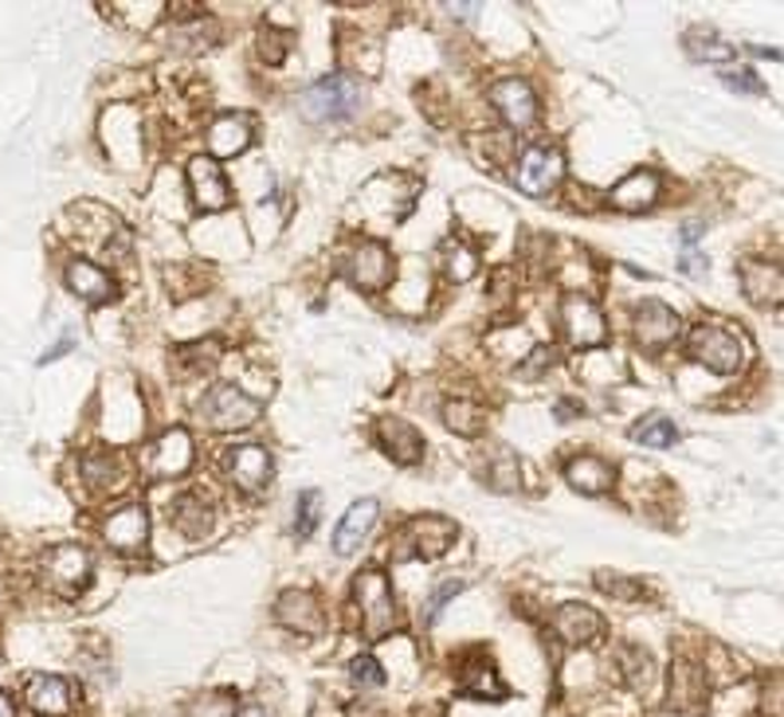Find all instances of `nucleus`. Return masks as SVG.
<instances>
[{"label":"nucleus","mask_w":784,"mask_h":717,"mask_svg":"<svg viewBox=\"0 0 784 717\" xmlns=\"http://www.w3.org/2000/svg\"><path fill=\"white\" fill-rule=\"evenodd\" d=\"M686 349L699 365H706L710 372H722V377H734L750 361V349L737 334H730L717 321H699V326L686 334Z\"/></svg>","instance_id":"obj_3"},{"label":"nucleus","mask_w":784,"mask_h":717,"mask_svg":"<svg viewBox=\"0 0 784 717\" xmlns=\"http://www.w3.org/2000/svg\"><path fill=\"white\" fill-rule=\"evenodd\" d=\"M686 55L702 63H725V60H734L737 48L725 43L717 32H710V28H691V32H686Z\"/></svg>","instance_id":"obj_31"},{"label":"nucleus","mask_w":784,"mask_h":717,"mask_svg":"<svg viewBox=\"0 0 784 717\" xmlns=\"http://www.w3.org/2000/svg\"><path fill=\"white\" fill-rule=\"evenodd\" d=\"M608 201H612V208L620 212H643L651 208V204L659 201V173L655 170H635L628 173L620 185L608 193Z\"/></svg>","instance_id":"obj_22"},{"label":"nucleus","mask_w":784,"mask_h":717,"mask_svg":"<svg viewBox=\"0 0 784 717\" xmlns=\"http://www.w3.org/2000/svg\"><path fill=\"white\" fill-rule=\"evenodd\" d=\"M679 334H683V321H679V314L671 310V306L643 303L640 310H635V341H640L643 349H666Z\"/></svg>","instance_id":"obj_17"},{"label":"nucleus","mask_w":784,"mask_h":717,"mask_svg":"<svg viewBox=\"0 0 784 717\" xmlns=\"http://www.w3.org/2000/svg\"><path fill=\"white\" fill-rule=\"evenodd\" d=\"M706 701V670H699L694 663H675L671 667V709H691Z\"/></svg>","instance_id":"obj_28"},{"label":"nucleus","mask_w":784,"mask_h":717,"mask_svg":"<svg viewBox=\"0 0 784 717\" xmlns=\"http://www.w3.org/2000/svg\"><path fill=\"white\" fill-rule=\"evenodd\" d=\"M252 145V122L244 114H220L208 126V150L212 157H236Z\"/></svg>","instance_id":"obj_24"},{"label":"nucleus","mask_w":784,"mask_h":717,"mask_svg":"<svg viewBox=\"0 0 784 717\" xmlns=\"http://www.w3.org/2000/svg\"><path fill=\"white\" fill-rule=\"evenodd\" d=\"M354 683L362 686V690H369V686H380L385 683V670H380V663L373 655H362V658H354Z\"/></svg>","instance_id":"obj_40"},{"label":"nucleus","mask_w":784,"mask_h":717,"mask_svg":"<svg viewBox=\"0 0 784 717\" xmlns=\"http://www.w3.org/2000/svg\"><path fill=\"white\" fill-rule=\"evenodd\" d=\"M365 102V83L357 75H326L318 83H310L298 99L303 119L322 126V122H342L349 114H357V106Z\"/></svg>","instance_id":"obj_1"},{"label":"nucleus","mask_w":784,"mask_h":717,"mask_svg":"<svg viewBox=\"0 0 784 717\" xmlns=\"http://www.w3.org/2000/svg\"><path fill=\"white\" fill-rule=\"evenodd\" d=\"M683 270H686V275H706V263H702L699 255H686V259H683Z\"/></svg>","instance_id":"obj_47"},{"label":"nucleus","mask_w":784,"mask_h":717,"mask_svg":"<svg viewBox=\"0 0 784 717\" xmlns=\"http://www.w3.org/2000/svg\"><path fill=\"white\" fill-rule=\"evenodd\" d=\"M208 35H212V24H204V20H196V24L173 28L170 40L177 43V48H208Z\"/></svg>","instance_id":"obj_39"},{"label":"nucleus","mask_w":784,"mask_h":717,"mask_svg":"<svg viewBox=\"0 0 784 717\" xmlns=\"http://www.w3.org/2000/svg\"><path fill=\"white\" fill-rule=\"evenodd\" d=\"M354 600H357V608H362V632L369 643L385 639V635L400 624L397 596H393V584H388V576L380 573V569H365V573L357 576Z\"/></svg>","instance_id":"obj_4"},{"label":"nucleus","mask_w":784,"mask_h":717,"mask_svg":"<svg viewBox=\"0 0 784 717\" xmlns=\"http://www.w3.org/2000/svg\"><path fill=\"white\" fill-rule=\"evenodd\" d=\"M648 717H691V714H683V709H671V706H666V709H655V714H648Z\"/></svg>","instance_id":"obj_50"},{"label":"nucleus","mask_w":784,"mask_h":717,"mask_svg":"<svg viewBox=\"0 0 784 717\" xmlns=\"http://www.w3.org/2000/svg\"><path fill=\"white\" fill-rule=\"evenodd\" d=\"M189 193H193V204L201 212H224L232 204V188L212 157L189 161Z\"/></svg>","instance_id":"obj_13"},{"label":"nucleus","mask_w":784,"mask_h":717,"mask_svg":"<svg viewBox=\"0 0 784 717\" xmlns=\"http://www.w3.org/2000/svg\"><path fill=\"white\" fill-rule=\"evenodd\" d=\"M456 537H459V525L451 522V518H439V514L408 518V522L393 533V561H413V557L436 561L456 545Z\"/></svg>","instance_id":"obj_2"},{"label":"nucleus","mask_w":784,"mask_h":717,"mask_svg":"<svg viewBox=\"0 0 784 717\" xmlns=\"http://www.w3.org/2000/svg\"><path fill=\"white\" fill-rule=\"evenodd\" d=\"M63 279H68L71 295H79V298H83V303H91V306H102V303H110V298L119 295V287H114V279H110V275L99 267V263H86V259L68 263V270H63Z\"/></svg>","instance_id":"obj_21"},{"label":"nucleus","mask_w":784,"mask_h":717,"mask_svg":"<svg viewBox=\"0 0 784 717\" xmlns=\"http://www.w3.org/2000/svg\"><path fill=\"white\" fill-rule=\"evenodd\" d=\"M318 514H322V494H318V490H303V494H298V506H295V533L303 541L314 533V525H318Z\"/></svg>","instance_id":"obj_38"},{"label":"nucleus","mask_w":784,"mask_h":717,"mask_svg":"<svg viewBox=\"0 0 784 717\" xmlns=\"http://www.w3.org/2000/svg\"><path fill=\"white\" fill-rule=\"evenodd\" d=\"M742 287L753 306H776L781 303V287H784L781 267H776V263H761V259L742 263Z\"/></svg>","instance_id":"obj_25"},{"label":"nucleus","mask_w":784,"mask_h":717,"mask_svg":"<svg viewBox=\"0 0 784 717\" xmlns=\"http://www.w3.org/2000/svg\"><path fill=\"white\" fill-rule=\"evenodd\" d=\"M615 675H620V683L628 690L643 694L655 683V658L643 647H635V643H624V647H615Z\"/></svg>","instance_id":"obj_26"},{"label":"nucleus","mask_w":784,"mask_h":717,"mask_svg":"<svg viewBox=\"0 0 784 717\" xmlns=\"http://www.w3.org/2000/svg\"><path fill=\"white\" fill-rule=\"evenodd\" d=\"M224 467H228L232 482H236L244 494H259V490H267L271 471H275V463H271V451L259 448V443L232 448L228 455H224Z\"/></svg>","instance_id":"obj_14"},{"label":"nucleus","mask_w":784,"mask_h":717,"mask_svg":"<svg viewBox=\"0 0 784 717\" xmlns=\"http://www.w3.org/2000/svg\"><path fill=\"white\" fill-rule=\"evenodd\" d=\"M439 263H444L447 279L451 283H467V279H475V270H479V252L467 247L464 239H444V247H439Z\"/></svg>","instance_id":"obj_32"},{"label":"nucleus","mask_w":784,"mask_h":717,"mask_svg":"<svg viewBox=\"0 0 784 717\" xmlns=\"http://www.w3.org/2000/svg\"><path fill=\"white\" fill-rule=\"evenodd\" d=\"M193 467V436L185 428H170L142 451V474L145 479H177Z\"/></svg>","instance_id":"obj_7"},{"label":"nucleus","mask_w":784,"mask_h":717,"mask_svg":"<svg viewBox=\"0 0 784 717\" xmlns=\"http://www.w3.org/2000/svg\"><path fill=\"white\" fill-rule=\"evenodd\" d=\"M0 717H17V698L0 690Z\"/></svg>","instance_id":"obj_48"},{"label":"nucleus","mask_w":784,"mask_h":717,"mask_svg":"<svg viewBox=\"0 0 784 717\" xmlns=\"http://www.w3.org/2000/svg\"><path fill=\"white\" fill-rule=\"evenodd\" d=\"M632 439L635 443H643V448H675L679 443V428L666 416H648V420H640L632 428Z\"/></svg>","instance_id":"obj_35"},{"label":"nucleus","mask_w":784,"mask_h":717,"mask_svg":"<svg viewBox=\"0 0 784 717\" xmlns=\"http://www.w3.org/2000/svg\"><path fill=\"white\" fill-rule=\"evenodd\" d=\"M561 329L577 349H592L608 341V321L589 295H566L561 303Z\"/></svg>","instance_id":"obj_9"},{"label":"nucleus","mask_w":784,"mask_h":717,"mask_svg":"<svg viewBox=\"0 0 784 717\" xmlns=\"http://www.w3.org/2000/svg\"><path fill=\"white\" fill-rule=\"evenodd\" d=\"M561 177H566V153L549 142L530 145L515 165V181L526 196H549L561 185Z\"/></svg>","instance_id":"obj_6"},{"label":"nucleus","mask_w":784,"mask_h":717,"mask_svg":"<svg viewBox=\"0 0 784 717\" xmlns=\"http://www.w3.org/2000/svg\"><path fill=\"white\" fill-rule=\"evenodd\" d=\"M553 412H557V420H561V423H569V420H573V416H581L584 408H581V404H573V400H557Z\"/></svg>","instance_id":"obj_46"},{"label":"nucleus","mask_w":784,"mask_h":717,"mask_svg":"<svg viewBox=\"0 0 784 717\" xmlns=\"http://www.w3.org/2000/svg\"><path fill=\"white\" fill-rule=\"evenodd\" d=\"M597 588L604 592V596H612V600H643V584L640 581L620 576V573H608V569H600L597 573Z\"/></svg>","instance_id":"obj_37"},{"label":"nucleus","mask_w":784,"mask_h":717,"mask_svg":"<svg viewBox=\"0 0 784 717\" xmlns=\"http://www.w3.org/2000/svg\"><path fill=\"white\" fill-rule=\"evenodd\" d=\"M553 635L569 647H589L604 635V616L589 604H561L553 612Z\"/></svg>","instance_id":"obj_16"},{"label":"nucleus","mask_w":784,"mask_h":717,"mask_svg":"<svg viewBox=\"0 0 784 717\" xmlns=\"http://www.w3.org/2000/svg\"><path fill=\"white\" fill-rule=\"evenodd\" d=\"M533 361H526L522 365V369H518V372H522V377H538V372L541 369H546V365H553V357H557V349L553 346H538V349H533Z\"/></svg>","instance_id":"obj_45"},{"label":"nucleus","mask_w":784,"mask_h":717,"mask_svg":"<svg viewBox=\"0 0 784 717\" xmlns=\"http://www.w3.org/2000/svg\"><path fill=\"white\" fill-rule=\"evenodd\" d=\"M487 94L510 130H526L538 122V94H533V86L526 83V79H518V75L498 79V83H490Z\"/></svg>","instance_id":"obj_10"},{"label":"nucleus","mask_w":784,"mask_h":717,"mask_svg":"<svg viewBox=\"0 0 784 717\" xmlns=\"http://www.w3.org/2000/svg\"><path fill=\"white\" fill-rule=\"evenodd\" d=\"M459 694H467V698H482V701H498V698H507L510 690L487 658H475V663H467L464 667V675H459Z\"/></svg>","instance_id":"obj_27"},{"label":"nucleus","mask_w":784,"mask_h":717,"mask_svg":"<svg viewBox=\"0 0 784 717\" xmlns=\"http://www.w3.org/2000/svg\"><path fill=\"white\" fill-rule=\"evenodd\" d=\"M566 479L581 494H604V490L615 486V467L604 463L600 455H577L566 463Z\"/></svg>","instance_id":"obj_23"},{"label":"nucleus","mask_w":784,"mask_h":717,"mask_svg":"<svg viewBox=\"0 0 784 717\" xmlns=\"http://www.w3.org/2000/svg\"><path fill=\"white\" fill-rule=\"evenodd\" d=\"M170 522L177 525L185 537H204L212 530V506L196 494H181L170 506Z\"/></svg>","instance_id":"obj_30"},{"label":"nucleus","mask_w":784,"mask_h":717,"mask_svg":"<svg viewBox=\"0 0 784 717\" xmlns=\"http://www.w3.org/2000/svg\"><path fill=\"white\" fill-rule=\"evenodd\" d=\"M232 717H271V714H267V709H263V706H255V701H247V706H240Z\"/></svg>","instance_id":"obj_49"},{"label":"nucleus","mask_w":784,"mask_h":717,"mask_svg":"<svg viewBox=\"0 0 784 717\" xmlns=\"http://www.w3.org/2000/svg\"><path fill=\"white\" fill-rule=\"evenodd\" d=\"M275 619L283 627L298 635H318L326 627V612H322V600L314 596L310 588H291L278 596L275 604Z\"/></svg>","instance_id":"obj_15"},{"label":"nucleus","mask_w":784,"mask_h":717,"mask_svg":"<svg viewBox=\"0 0 784 717\" xmlns=\"http://www.w3.org/2000/svg\"><path fill=\"white\" fill-rule=\"evenodd\" d=\"M377 514H380L377 499L354 502V506L346 510V518L338 522V530H334V553H338V557L357 553V545H362V541L373 533V525H377Z\"/></svg>","instance_id":"obj_20"},{"label":"nucleus","mask_w":784,"mask_h":717,"mask_svg":"<svg viewBox=\"0 0 784 717\" xmlns=\"http://www.w3.org/2000/svg\"><path fill=\"white\" fill-rule=\"evenodd\" d=\"M444 423L456 436H479L482 428H487V412H482L479 404H471V400H447L444 404Z\"/></svg>","instance_id":"obj_34"},{"label":"nucleus","mask_w":784,"mask_h":717,"mask_svg":"<svg viewBox=\"0 0 784 717\" xmlns=\"http://www.w3.org/2000/svg\"><path fill=\"white\" fill-rule=\"evenodd\" d=\"M102 537L119 553H142L145 541H150V514H145L142 502H126V506L110 510L106 522H102Z\"/></svg>","instance_id":"obj_11"},{"label":"nucleus","mask_w":784,"mask_h":717,"mask_svg":"<svg viewBox=\"0 0 784 717\" xmlns=\"http://www.w3.org/2000/svg\"><path fill=\"white\" fill-rule=\"evenodd\" d=\"M220 354H224V346H220L216 338L193 341V346H177V349H173V361L170 365H173V372H177V377H201V372L216 369Z\"/></svg>","instance_id":"obj_29"},{"label":"nucleus","mask_w":784,"mask_h":717,"mask_svg":"<svg viewBox=\"0 0 784 717\" xmlns=\"http://www.w3.org/2000/svg\"><path fill=\"white\" fill-rule=\"evenodd\" d=\"M722 83L730 86V91H737V94H765V83H761V79L753 75L750 68L725 71V75H722Z\"/></svg>","instance_id":"obj_41"},{"label":"nucleus","mask_w":784,"mask_h":717,"mask_svg":"<svg viewBox=\"0 0 784 717\" xmlns=\"http://www.w3.org/2000/svg\"><path fill=\"white\" fill-rule=\"evenodd\" d=\"M259 55L267 63H283V55H287V35L271 32V28H263L259 35Z\"/></svg>","instance_id":"obj_42"},{"label":"nucleus","mask_w":784,"mask_h":717,"mask_svg":"<svg viewBox=\"0 0 784 717\" xmlns=\"http://www.w3.org/2000/svg\"><path fill=\"white\" fill-rule=\"evenodd\" d=\"M487 479H490V486H495V490H515L518 482H522V471H518L515 451L498 448L495 459L487 463Z\"/></svg>","instance_id":"obj_36"},{"label":"nucleus","mask_w":784,"mask_h":717,"mask_svg":"<svg viewBox=\"0 0 784 717\" xmlns=\"http://www.w3.org/2000/svg\"><path fill=\"white\" fill-rule=\"evenodd\" d=\"M201 416H204V423L216 431H240V428H252V423L259 420L263 400L247 397V392L236 389V385H216V389L201 400Z\"/></svg>","instance_id":"obj_5"},{"label":"nucleus","mask_w":784,"mask_h":717,"mask_svg":"<svg viewBox=\"0 0 784 717\" xmlns=\"http://www.w3.org/2000/svg\"><path fill=\"white\" fill-rule=\"evenodd\" d=\"M79 471H83V479H86V486H119V455L114 451H102V448H94V451H86L83 459H79Z\"/></svg>","instance_id":"obj_33"},{"label":"nucleus","mask_w":784,"mask_h":717,"mask_svg":"<svg viewBox=\"0 0 784 717\" xmlns=\"http://www.w3.org/2000/svg\"><path fill=\"white\" fill-rule=\"evenodd\" d=\"M377 443L385 448V455L400 467H416L424 459V436L408 420H380L377 423Z\"/></svg>","instance_id":"obj_18"},{"label":"nucleus","mask_w":784,"mask_h":717,"mask_svg":"<svg viewBox=\"0 0 784 717\" xmlns=\"http://www.w3.org/2000/svg\"><path fill=\"white\" fill-rule=\"evenodd\" d=\"M236 714V701L228 698H208V701H196L193 714L189 717H232Z\"/></svg>","instance_id":"obj_44"},{"label":"nucleus","mask_w":784,"mask_h":717,"mask_svg":"<svg viewBox=\"0 0 784 717\" xmlns=\"http://www.w3.org/2000/svg\"><path fill=\"white\" fill-rule=\"evenodd\" d=\"M349 279L362 290H369V295H380V290L393 287V255H388V247L377 244V239L357 244L354 259H349Z\"/></svg>","instance_id":"obj_12"},{"label":"nucleus","mask_w":784,"mask_h":717,"mask_svg":"<svg viewBox=\"0 0 784 717\" xmlns=\"http://www.w3.org/2000/svg\"><path fill=\"white\" fill-rule=\"evenodd\" d=\"M459 592H464V581H444L436 592H431V600H428V624L439 616V612H444V604H447V600H451V596H459Z\"/></svg>","instance_id":"obj_43"},{"label":"nucleus","mask_w":784,"mask_h":717,"mask_svg":"<svg viewBox=\"0 0 784 717\" xmlns=\"http://www.w3.org/2000/svg\"><path fill=\"white\" fill-rule=\"evenodd\" d=\"M24 701L40 717H63L71 709V701H75V686L60 675H35L24 690Z\"/></svg>","instance_id":"obj_19"},{"label":"nucleus","mask_w":784,"mask_h":717,"mask_svg":"<svg viewBox=\"0 0 784 717\" xmlns=\"http://www.w3.org/2000/svg\"><path fill=\"white\" fill-rule=\"evenodd\" d=\"M43 581L60 596H79L91 581V553L83 545H55L43 553Z\"/></svg>","instance_id":"obj_8"}]
</instances>
